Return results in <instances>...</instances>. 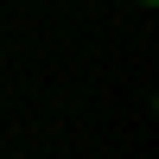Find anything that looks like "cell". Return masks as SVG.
Here are the masks:
<instances>
[{"label":"cell","mask_w":159,"mask_h":159,"mask_svg":"<svg viewBox=\"0 0 159 159\" xmlns=\"http://www.w3.org/2000/svg\"><path fill=\"white\" fill-rule=\"evenodd\" d=\"M140 7H153V0H140Z\"/></svg>","instance_id":"6da1fadb"}]
</instances>
